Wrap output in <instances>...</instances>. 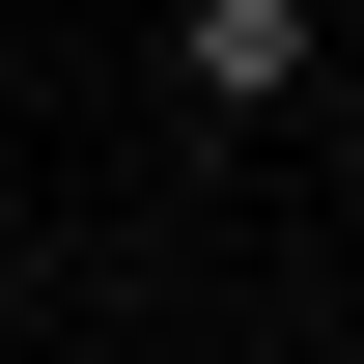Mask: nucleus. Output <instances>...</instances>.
<instances>
[{"label": "nucleus", "instance_id": "f257e3e1", "mask_svg": "<svg viewBox=\"0 0 364 364\" xmlns=\"http://www.w3.org/2000/svg\"><path fill=\"white\" fill-rule=\"evenodd\" d=\"M168 56H196V112H280V85H309V0H196Z\"/></svg>", "mask_w": 364, "mask_h": 364}]
</instances>
